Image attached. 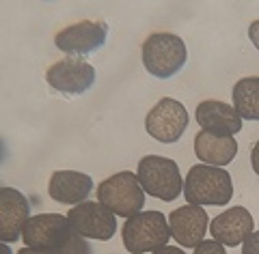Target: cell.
<instances>
[{"label": "cell", "instance_id": "obj_21", "mask_svg": "<svg viewBox=\"0 0 259 254\" xmlns=\"http://www.w3.org/2000/svg\"><path fill=\"white\" fill-rule=\"evenodd\" d=\"M250 166H253V170L259 175V140L255 142L253 151H250Z\"/></svg>", "mask_w": 259, "mask_h": 254}, {"label": "cell", "instance_id": "obj_5", "mask_svg": "<svg viewBox=\"0 0 259 254\" xmlns=\"http://www.w3.org/2000/svg\"><path fill=\"white\" fill-rule=\"evenodd\" d=\"M171 239V226L160 211H141L123 224V245L130 254L156 252Z\"/></svg>", "mask_w": 259, "mask_h": 254}, {"label": "cell", "instance_id": "obj_7", "mask_svg": "<svg viewBox=\"0 0 259 254\" xmlns=\"http://www.w3.org/2000/svg\"><path fill=\"white\" fill-rule=\"evenodd\" d=\"M108 39V24L102 20H82L56 32L54 45L69 56H89L104 47Z\"/></svg>", "mask_w": 259, "mask_h": 254}, {"label": "cell", "instance_id": "obj_16", "mask_svg": "<svg viewBox=\"0 0 259 254\" xmlns=\"http://www.w3.org/2000/svg\"><path fill=\"white\" fill-rule=\"evenodd\" d=\"M238 153V142L233 136H216L209 132H201L194 138V155L207 166L225 168Z\"/></svg>", "mask_w": 259, "mask_h": 254}, {"label": "cell", "instance_id": "obj_23", "mask_svg": "<svg viewBox=\"0 0 259 254\" xmlns=\"http://www.w3.org/2000/svg\"><path fill=\"white\" fill-rule=\"evenodd\" d=\"M151 254H186L182 248H173V245H162V248H158L156 252Z\"/></svg>", "mask_w": 259, "mask_h": 254}, {"label": "cell", "instance_id": "obj_13", "mask_svg": "<svg viewBox=\"0 0 259 254\" xmlns=\"http://www.w3.org/2000/svg\"><path fill=\"white\" fill-rule=\"evenodd\" d=\"M253 216L248 214V209L244 207H231L218 214L212 222H209V233H212L214 241L223 245H240L244 243L246 237L253 233Z\"/></svg>", "mask_w": 259, "mask_h": 254}, {"label": "cell", "instance_id": "obj_4", "mask_svg": "<svg viewBox=\"0 0 259 254\" xmlns=\"http://www.w3.org/2000/svg\"><path fill=\"white\" fill-rule=\"evenodd\" d=\"M97 202H102L115 216L134 218L145 207V190L134 173H117L104 179L97 187Z\"/></svg>", "mask_w": 259, "mask_h": 254}, {"label": "cell", "instance_id": "obj_2", "mask_svg": "<svg viewBox=\"0 0 259 254\" xmlns=\"http://www.w3.org/2000/svg\"><path fill=\"white\" fill-rule=\"evenodd\" d=\"M184 196L188 205H227L233 196L231 175L225 168L207 166V164H194L184 179Z\"/></svg>", "mask_w": 259, "mask_h": 254}, {"label": "cell", "instance_id": "obj_12", "mask_svg": "<svg viewBox=\"0 0 259 254\" xmlns=\"http://www.w3.org/2000/svg\"><path fill=\"white\" fill-rule=\"evenodd\" d=\"M207 211L199 205H184L171 211L168 226L171 237L184 248H197L207 233Z\"/></svg>", "mask_w": 259, "mask_h": 254}, {"label": "cell", "instance_id": "obj_14", "mask_svg": "<svg viewBox=\"0 0 259 254\" xmlns=\"http://www.w3.org/2000/svg\"><path fill=\"white\" fill-rule=\"evenodd\" d=\"M194 117H197V123L203 132L216 136H233L242 129V117L236 112V108L216 99L201 101Z\"/></svg>", "mask_w": 259, "mask_h": 254}, {"label": "cell", "instance_id": "obj_8", "mask_svg": "<svg viewBox=\"0 0 259 254\" xmlns=\"http://www.w3.org/2000/svg\"><path fill=\"white\" fill-rule=\"evenodd\" d=\"M46 82L50 88L67 97L82 95L91 91L95 84V69L93 65H89L78 56H67V59L50 65V69L46 71Z\"/></svg>", "mask_w": 259, "mask_h": 254}, {"label": "cell", "instance_id": "obj_10", "mask_svg": "<svg viewBox=\"0 0 259 254\" xmlns=\"http://www.w3.org/2000/svg\"><path fill=\"white\" fill-rule=\"evenodd\" d=\"M67 220L74 226V231L84 239L108 241L117 233L115 214L104 207L102 202H80L69 209Z\"/></svg>", "mask_w": 259, "mask_h": 254}, {"label": "cell", "instance_id": "obj_6", "mask_svg": "<svg viewBox=\"0 0 259 254\" xmlns=\"http://www.w3.org/2000/svg\"><path fill=\"white\" fill-rule=\"evenodd\" d=\"M139 181L145 194H151L160 200H175L184 190L180 166L160 155H145L139 162Z\"/></svg>", "mask_w": 259, "mask_h": 254}, {"label": "cell", "instance_id": "obj_11", "mask_svg": "<svg viewBox=\"0 0 259 254\" xmlns=\"http://www.w3.org/2000/svg\"><path fill=\"white\" fill-rule=\"evenodd\" d=\"M30 220V202L15 187H0V239L13 243Z\"/></svg>", "mask_w": 259, "mask_h": 254}, {"label": "cell", "instance_id": "obj_22", "mask_svg": "<svg viewBox=\"0 0 259 254\" xmlns=\"http://www.w3.org/2000/svg\"><path fill=\"white\" fill-rule=\"evenodd\" d=\"M18 254H63L61 250H37V248H22V250H18Z\"/></svg>", "mask_w": 259, "mask_h": 254}, {"label": "cell", "instance_id": "obj_17", "mask_svg": "<svg viewBox=\"0 0 259 254\" xmlns=\"http://www.w3.org/2000/svg\"><path fill=\"white\" fill-rule=\"evenodd\" d=\"M233 108L246 121H259V78H242L233 86Z\"/></svg>", "mask_w": 259, "mask_h": 254}, {"label": "cell", "instance_id": "obj_15", "mask_svg": "<svg viewBox=\"0 0 259 254\" xmlns=\"http://www.w3.org/2000/svg\"><path fill=\"white\" fill-rule=\"evenodd\" d=\"M93 192V179L87 173H76V170H56L48 183V194L50 198L63 205H80L89 198Z\"/></svg>", "mask_w": 259, "mask_h": 254}, {"label": "cell", "instance_id": "obj_1", "mask_svg": "<svg viewBox=\"0 0 259 254\" xmlns=\"http://www.w3.org/2000/svg\"><path fill=\"white\" fill-rule=\"evenodd\" d=\"M22 239L28 248L37 250H61L63 254H93L84 237H80L67 216L39 214L32 216L22 231Z\"/></svg>", "mask_w": 259, "mask_h": 254}, {"label": "cell", "instance_id": "obj_9", "mask_svg": "<svg viewBox=\"0 0 259 254\" xmlns=\"http://www.w3.org/2000/svg\"><path fill=\"white\" fill-rule=\"evenodd\" d=\"M186 127H188V112L180 101L171 99V97L160 99L145 119L147 134L164 144H173L180 140Z\"/></svg>", "mask_w": 259, "mask_h": 254}, {"label": "cell", "instance_id": "obj_3", "mask_svg": "<svg viewBox=\"0 0 259 254\" xmlns=\"http://www.w3.org/2000/svg\"><path fill=\"white\" fill-rule=\"evenodd\" d=\"M186 61L188 50L182 37L173 32H153L143 43V65L153 78L168 80L177 76Z\"/></svg>", "mask_w": 259, "mask_h": 254}, {"label": "cell", "instance_id": "obj_20", "mask_svg": "<svg viewBox=\"0 0 259 254\" xmlns=\"http://www.w3.org/2000/svg\"><path fill=\"white\" fill-rule=\"evenodd\" d=\"M248 37H250V41H253V45L259 50V20H255L248 26Z\"/></svg>", "mask_w": 259, "mask_h": 254}, {"label": "cell", "instance_id": "obj_18", "mask_svg": "<svg viewBox=\"0 0 259 254\" xmlns=\"http://www.w3.org/2000/svg\"><path fill=\"white\" fill-rule=\"evenodd\" d=\"M194 254H227L225 252V245L218 243V241H201L197 248H194Z\"/></svg>", "mask_w": 259, "mask_h": 254}, {"label": "cell", "instance_id": "obj_19", "mask_svg": "<svg viewBox=\"0 0 259 254\" xmlns=\"http://www.w3.org/2000/svg\"><path fill=\"white\" fill-rule=\"evenodd\" d=\"M242 254H259V231L250 233L242 243Z\"/></svg>", "mask_w": 259, "mask_h": 254}]
</instances>
